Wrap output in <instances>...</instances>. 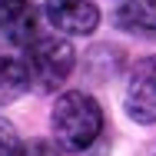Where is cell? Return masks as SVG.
I'll return each mask as SVG.
<instances>
[{"label":"cell","instance_id":"obj_8","mask_svg":"<svg viewBox=\"0 0 156 156\" xmlns=\"http://www.w3.org/2000/svg\"><path fill=\"white\" fill-rule=\"evenodd\" d=\"M20 153H23V140L17 126L10 120H0V156H20Z\"/></svg>","mask_w":156,"mask_h":156},{"label":"cell","instance_id":"obj_3","mask_svg":"<svg viewBox=\"0 0 156 156\" xmlns=\"http://www.w3.org/2000/svg\"><path fill=\"white\" fill-rule=\"evenodd\" d=\"M126 116L140 126L156 123V57H143L133 63L126 76V93H123Z\"/></svg>","mask_w":156,"mask_h":156},{"label":"cell","instance_id":"obj_5","mask_svg":"<svg viewBox=\"0 0 156 156\" xmlns=\"http://www.w3.org/2000/svg\"><path fill=\"white\" fill-rule=\"evenodd\" d=\"M40 13L30 0H0V30L17 47H30L40 37Z\"/></svg>","mask_w":156,"mask_h":156},{"label":"cell","instance_id":"obj_7","mask_svg":"<svg viewBox=\"0 0 156 156\" xmlns=\"http://www.w3.org/2000/svg\"><path fill=\"white\" fill-rule=\"evenodd\" d=\"M30 87V73H27V63L20 57H10V53H0V106L13 103L17 96Z\"/></svg>","mask_w":156,"mask_h":156},{"label":"cell","instance_id":"obj_1","mask_svg":"<svg viewBox=\"0 0 156 156\" xmlns=\"http://www.w3.org/2000/svg\"><path fill=\"white\" fill-rule=\"evenodd\" d=\"M50 129L60 150L80 153L87 146H93V140L103 129V110L90 93L83 90H70L63 93L53 110H50Z\"/></svg>","mask_w":156,"mask_h":156},{"label":"cell","instance_id":"obj_4","mask_svg":"<svg viewBox=\"0 0 156 156\" xmlns=\"http://www.w3.org/2000/svg\"><path fill=\"white\" fill-rule=\"evenodd\" d=\"M43 13L63 37H90L100 27V7L93 0H47Z\"/></svg>","mask_w":156,"mask_h":156},{"label":"cell","instance_id":"obj_9","mask_svg":"<svg viewBox=\"0 0 156 156\" xmlns=\"http://www.w3.org/2000/svg\"><path fill=\"white\" fill-rule=\"evenodd\" d=\"M20 156H60V150H57L53 143H47V140H33V143L23 146Z\"/></svg>","mask_w":156,"mask_h":156},{"label":"cell","instance_id":"obj_2","mask_svg":"<svg viewBox=\"0 0 156 156\" xmlns=\"http://www.w3.org/2000/svg\"><path fill=\"white\" fill-rule=\"evenodd\" d=\"M23 63L30 73V87L40 93H50L73 73L76 53L63 37H37L23 53Z\"/></svg>","mask_w":156,"mask_h":156},{"label":"cell","instance_id":"obj_6","mask_svg":"<svg viewBox=\"0 0 156 156\" xmlns=\"http://www.w3.org/2000/svg\"><path fill=\"white\" fill-rule=\"evenodd\" d=\"M116 27L136 37H156V0H126L116 10Z\"/></svg>","mask_w":156,"mask_h":156}]
</instances>
